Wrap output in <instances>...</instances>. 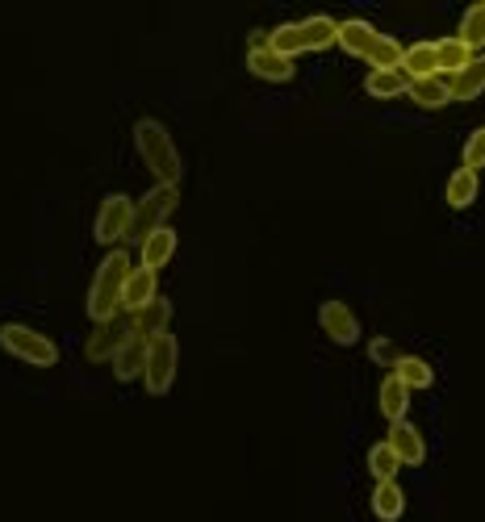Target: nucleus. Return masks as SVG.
Returning a JSON list of instances; mask_svg holds the SVG:
<instances>
[{"label": "nucleus", "mask_w": 485, "mask_h": 522, "mask_svg": "<svg viewBox=\"0 0 485 522\" xmlns=\"http://www.w3.org/2000/svg\"><path fill=\"white\" fill-rule=\"evenodd\" d=\"M302 30H306V42H310V51H322V46H331L335 34H339V21L327 17V13H314L302 21Z\"/></svg>", "instance_id": "obj_27"}, {"label": "nucleus", "mask_w": 485, "mask_h": 522, "mask_svg": "<svg viewBox=\"0 0 485 522\" xmlns=\"http://www.w3.org/2000/svg\"><path fill=\"white\" fill-rule=\"evenodd\" d=\"M460 168H469V172H481L485 168V126H477L469 138H465V163Z\"/></svg>", "instance_id": "obj_29"}, {"label": "nucleus", "mask_w": 485, "mask_h": 522, "mask_svg": "<svg viewBox=\"0 0 485 522\" xmlns=\"http://www.w3.org/2000/svg\"><path fill=\"white\" fill-rule=\"evenodd\" d=\"M147 343L151 339H138V335H130L122 347H118V355H113V376L118 381H134V376H143V368H147Z\"/></svg>", "instance_id": "obj_14"}, {"label": "nucleus", "mask_w": 485, "mask_h": 522, "mask_svg": "<svg viewBox=\"0 0 485 522\" xmlns=\"http://www.w3.org/2000/svg\"><path fill=\"white\" fill-rule=\"evenodd\" d=\"M410 101L423 105V109H440L452 101V88H448V76L435 71V76H423V80H410Z\"/></svg>", "instance_id": "obj_17"}, {"label": "nucleus", "mask_w": 485, "mask_h": 522, "mask_svg": "<svg viewBox=\"0 0 485 522\" xmlns=\"http://www.w3.org/2000/svg\"><path fill=\"white\" fill-rule=\"evenodd\" d=\"M373 38H377V26L373 21H364V17H348V21H339V34H335V42L343 46L348 55H368V46H373Z\"/></svg>", "instance_id": "obj_16"}, {"label": "nucleus", "mask_w": 485, "mask_h": 522, "mask_svg": "<svg viewBox=\"0 0 485 522\" xmlns=\"http://www.w3.org/2000/svg\"><path fill=\"white\" fill-rule=\"evenodd\" d=\"M130 272H134V264H130V255L122 247H113L97 264V276H92V289H88L92 322H109L113 314H122V289H126Z\"/></svg>", "instance_id": "obj_1"}, {"label": "nucleus", "mask_w": 485, "mask_h": 522, "mask_svg": "<svg viewBox=\"0 0 485 522\" xmlns=\"http://www.w3.org/2000/svg\"><path fill=\"white\" fill-rule=\"evenodd\" d=\"M398 468H402V460L394 456V447H389L385 439L368 447V472H373V481H394Z\"/></svg>", "instance_id": "obj_26"}, {"label": "nucleus", "mask_w": 485, "mask_h": 522, "mask_svg": "<svg viewBox=\"0 0 485 522\" xmlns=\"http://www.w3.org/2000/svg\"><path fill=\"white\" fill-rule=\"evenodd\" d=\"M130 218H134V201L126 193H109L97 209V226H92V234H97V243H122L130 234Z\"/></svg>", "instance_id": "obj_6"}, {"label": "nucleus", "mask_w": 485, "mask_h": 522, "mask_svg": "<svg viewBox=\"0 0 485 522\" xmlns=\"http://www.w3.org/2000/svg\"><path fill=\"white\" fill-rule=\"evenodd\" d=\"M364 88L373 92L377 101H389V97H402V92H410V76L402 67H385V71H368L364 76Z\"/></svg>", "instance_id": "obj_19"}, {"label": "nucleus", "mask_w": 485, "mask_h": 522, "mask_svg": "<svg viewBox=\"0 0 485 522\" xmlns=\"http://www.w3.org/2000/svg\"><path fill=\"white\" fill-rule=\"evenodd\" d=\"M0 347H5L9 355H17V360L34 364V368H51L59 360L55 339H46L42 330H34L26 322H5L0 326Z\"/></svg>", "instance_id": "obj_4"}, {"label": "nucleus", "mask_w": 485, "mask_h": 522, "mask_svg": "<svg viewBox=\"0 0 485 522\" xmlns=\"http://www.w3.org/2000/svg\"><path fill=\"white\" fill-rule=\"evenodd\" d=\"M247 67L256 71L260 80H293V59H285V55H276L272 46H247Z\"/></svg>", "instance_id": "obj_12"}, {"label": "nucleus", "mask_w": 485, "mask_h": 522, "mask_svg": "<svg viewBox=\"0 0 485 522\" xmlns=\"http://www.w3.org/2000/svg\"><path fill=\"white\" fill-rule=\"evenodd\" d=\"M460 42H469L473 51L477 46H485V0H477V5L465 9V17H460Z\"/></svg>", "instance_id": "obj_28"}, {"label": "nucleus", "mask_w": 485, "mask_h": 522, "mask_svg": "<svg viewBox=\"0 0 485 522\" xmlns=\"http://www.w3.org/2000/svg\"><path fill=\"white\" fill-rule=\"evenodd\" d=\"M138 251H143V268L159 272V268H164L168 259L176 255V230H172V226H159L151 239H143V247H138Z\"/></svg>", "instance_id": "obj_20"}, {"label": "nucleus", "mask_w": 485, "mask_h": 522, "mask_svg": "<svg viewBox=\"0 0 485 522\" xmlns=\"http://www.w3.org/2000/svg\"><path fill=\"white\" fill-rule=\"evenodd\" d=\"M159 297V272L143 268L138 264L130 276H126V289H122V310L134 314V310H143V305H151Z\"/></svg>", "instance_id": "obj_10"}, {"label": "nucleus", "mask_w": 485, "mask_h": 522, "mask_svg": "<svg viewBox=\"0 0 485 522\" xmlns=\"http://www.w3.org/2000/svg\"><path fill=\"white\" fill-rule=\"evenodd\" d=\"M318 322H322V330H327V339H335V343H343V347L360 339V318H356L343 301H322Z\"/></svg>", "instance_id": "obj_9"}, {"label": "nucleus", "mask_w": 485, "mask_h": 522, "mask_svg": "<svg viewBox=\"0 0 485 522\" xmlns=\"http://www.w3.org/2000/svg\"><path fill=\"white\" fill-rule=\"evenodd\" d=\"M385 443L394 447V456L402 460V464H423L427 460V443H423V431L414 426L410 418H398V422H389V435H385Z\"/></svg>", "instance_id": "obj_8"}, {"label": "nucleus", "mask_w": 485, "mask_h": 522, "mask_svg": "<svg viewBox=\"0 0 485 522\" xmlns=\"http://www.w3.org/2000/svg\"><path fill=\"white\" fill-rule=\"evenodd\" d=\"M473 55H477L473 46H469V42H460L456 34H448V38H435V59H440V71H444V76H456V71L465 67Z\"/></svg>", "instance_id": "obj_22"}, {"label": "nucleus", "mask_w": 485, "mask_h": 522, "mask_svg": "<svg viewBox=\"0 0 485 522\" xmlns=\"http://www.w3.org/2000/svg\"><path fill=\"white\" fill-rule=\"evenodd\" d=\"M402 51H406V46L394 34H377L364 59H368V67H373V71H385V67H402Z\"/></svg>", "instance_id": "obj_24"}, {"label": "nucleus", "mask_w": 485, "mask_h": 522, "mask_svg": "<svg viewBox=\"0 0 485 522\" xmlns=\"http://www.w3.org/2000/svg\"><path fill=\"white\" fill-rule=\"evenodd\" d=\"M176 205H180V184H155L143 201H134V218H130V234H126V239L143 247V239H151L159 226H168Z\"/></svg>", "instance_id": "obj_3"}, {"label": "nucleus", "mask_w": 485, "mask_h": 522, "mask_svg": "<svg viewBox=\"0 0 485 522\" xmlns=\"http://www.w3.org/2000/svg\"><path fill=\"white\" fill-rule=\"evenodd\" d=\"M126 339H130V314L122 310V314H113L109 322H97V330H92L88 343H84V355L92 364H109Z\"/></svg>", "instance_id": "obj_7"}, {"label": "nucleus", "mask_w": 485, "mask_h": 522, "mask_svg": "<svg viewBox=\"0 0 485 522\" xmlns=\"http://www.w3.org/2000/svg\"><path fill=\"white\" fill-rule=\"evenodd\" d=\"M402 510H406L402 485L398 481H377L373 485V514L385 518V522H394V518H402Z\"/></svg>", "instance_id": "obj_23"}, {"label": "nucleus", "mask_w": 485, "mask_h": 522, "mask_svg": "<svg viewBox=\"0 0 485 522\" xmlns=\"http://www.w3.org/2000/svg\"><path fill=\"white\" fill-rule=\"evenodd\" d=\"M176 364H180V347H176V335L164 330L147 343V368H143V385L151 393H168L172 381H176Z\"/></svg>", "instance_id": "obj_5"}, {"label": "nucleus", "mask_w": 485, "mask_h": 522, "mask_svg": "<svg viewBox=\"0 0 485 522\" xmlns=\"http://www.w3.org/2000/svg\"><path fill=\"white\" fill-rule=\"evenodd\" d=\"M168 322H172V305L164 297H155L151 305H143V310L130 314V335L155 339V335H164V330H168Z\"/></svg>", "instance_id": "obj_11"}, {"label": "nucleus", "mask_w": 485, "mask_h": 522, "mask_svg": "<svg viewBox=\"0 0 485 522\" xmlns=\"http://www.w3.org/2000/svg\"><path fill=\"white\" fill-rule=\"evenodd\" d=\"M368 355H373L377 364H389V368L398 364V355H394V343H389V339H373V343H368Z\"/></svg>", "instance_id": "obj_30"}, {"label": "nucleus", "mask_w": 485, "mask_h": 522, "mask_svg": "<svg viewBox=\"0 0 485 522\" xmlns=\"http://www.w3.org/2000/svg\"><path fill=\"white\" fill-rule=\"evenodd\" d=\"M477 193H481V176L469 172V168H456V172L448 176V184H444V201H448L452 209H469V205L477 201Z\"/></svg>", "instance_id": "obj_18"}, {"label": "nucleus", "mask_w": 485, "mask_h": 522, "mask_svg": "<svg viewBox=\"0 0 485 522\" xmlns=\"http://www.w3.org/2000/svg\"><path fill=\"white\" fill-rule=\"evenodd\" d=\"M394 372H398L402 381H406V389H427V385L435 381V368L423 360V355H398Z\"/></svg>", "instance_id": "obj_25"}, {"label": "nucleus", "mask_w": 485, "mask_h": 522, "mask_svg": "<svg viewBox=\"0 0 485 522\" xmlns=\"http://www.w3.org/2000/svg\"><path fill=\"white\" fill-rule=\"evenodd\" d=\"M134 147L138 155H143V163L155 172L159 184H180V151H176V142L168 134L164 122H155V117H138L134 122Z\"/></svg>", "instance_id": "obj_2"}, {"label": "nucleus", "mask_w": 485, "mask_h": 522, "mask_svg": "<svg viewBox=\"0 0 485 522\" xmlns=\"http://www.w3.org/2000/svg\"><path fill=\"white\" fill-rule=\"evenodd\" d=\"M448 88H452V101H473L485 92V55H473L465 67L448 76Z\"/></svg>", "instance_id": "obj_15"}, {"label": "nucleus", "mask_w": 485, "mask_h": 522, "mask_svg": "<svg viewBox=\"0 0 485 522\" xmlns=\"http://www.w3.org/2000/svg\"><path fill=\"white\" fill-rule=\"evenodd\" d=\"M377 410H381L389 422L406 418V410H410V389H406V381H402L398 372H389L385 381L377 385Z\"/></svg>", "instance_id": "obj_13"}, {"label": "nucleus", "mask_w": 485, "mask_h": 522, "mask_svg": "<svg viewBox=\"0 0 485 522\" xmlns=\"http://www.w3.org/2000/svg\"><path fill=\"white\" fill-rule=\"evenodd\" d=\"M402 71L410 80H423L440 71V59H435V42H410L402 51Z\"/></svg>", "instance_id": "obj_21"}]
</instances>
